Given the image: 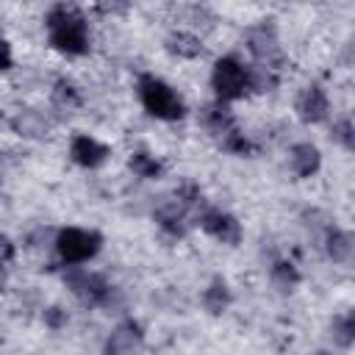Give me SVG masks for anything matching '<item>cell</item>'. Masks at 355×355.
<instances>
[{"label": "cell", "instance_id": "obj_17", "mask_svg": "<svg viewBox=\"0 0 355 355\" xmlns=\"http://www.w3.org/2000/svg\"><path fill=\"white\" fill-rule=\"evenodd\" d=\"M202 305H205V311L214 313V316H219V313L227 311V305H230V291H227V283H225L222 277H214V280H211V286H208L205 294H202Z\"/></svg>", "mask_w": 355, "mask_h": 355}, {"label": "cell", "instance_id": "obj_7", "mask_svg": "<svg viewBox=\"0 0 355 355\" xmlns=\"http://www.w3.org/2000/svg\"><path fill=\"white\" fill-rule=\"evenodd\" d=\"M141 349H144V333L141 324L133 319L116 324L105 341V355H141Z\"/></svg>", "mask_w": 355, "mask_h": 355}, {"label": "cell", "instance_id": "obj_9", "mask_svg": "<svg viewBox=\"0 0 355 355\" xmlns=\"http://www.w3.org/2000/svg\"><path fill=\"white\" fill-rule=\"evenodd\" d=\"M294 108H297V116H300L302 122L316 125V122H322V119L327 116L330 103H327V94L322 92V86H316V83H313V86H305V89L300 92V97H297Z\"/></svg>", "mask_w": 355, "mask_h": 355}, {"label": "cell", "instance_id": "obj_2", "mask_svg": "<svg viewBox=\"0 0 355 355\" xmlns=\"http://www.w3.org/2000/svg\"><path fill=\"white\" fill-rule=\"evenodd\" d=\"M139 97L141 105L147 108V114H153L155 119H166L175 122L183 116V100L175 94V89L169 83H164L155 75H141L139 78Z\"/></svg>", "mask_w": 355, "mask_h": 355}, {"label": "cell", "instance_id": "obj_21", "mask_svg": "<svg viewBox=\"0 0 355 355\" xmlns=\"http://www.w3.org/2000/svg\"><path fill=\"white\" fill-rule=\"evenodd\" d=\"M272 283H275L280 291H294V286L300 283V272L294 269V263L277 261V263L272 266Z\"/></svg>", "mask_w": 355, "mask_h": 355}, {"label": "cell", "instance_id": "obj_14", "mask_svg": "<svg viewBox=\"0 0 355 355\" xmlns=\"http://www.w3.org/2000/svg\"><path fill=\"white\" fill-rule=\"evenodd\" d=\"M155 222L169 236H183L186 233V205H180V202H164L155 211Z\"/></svg>", "mask_w": 355, "mask_h": 355}, {"label": "cell", "instance_id": "obj_24", "mask_svg": "<svg viewBox=\"0 0 355 355\" xmlns=\"http://www.w3.org/2000/svg\"><path fill=\"white\" fill-rule=\"evenodd\" d=\"M333 141H338L344 150H352L355 147V133H352V122L349 119H338L333 125Z\"/></svg>", "mask_w": 355, "mask_h": 355}, {"label": "cell", "instance_id": "obj_10", "mask_svg": "<svg viewBox=\"0 0 355 355\" xmlns=\"http://www.w3.org/2000/svg\"><path fill=\"white\" fill-rule=\"evenodd\" d=\"M200 122H202V128H205L211 136H216L219 141H222L227 133L236 130V116H233V111H230L225 103H211V105H205L202 114H200Z\"/></svg>", "mask_w": 355, "mask_h": 355}, {"label": "cell", "instance_id": "obj_13", "mask_svg": "<svg viewBox=\"0 0 355 355\" xmlns=\"http://www.w3.org/2000/svg\"><path fill=\"white\" fill-rule=\"evenodd\" d=\"M319 164H322V155L311 141H300V144L291 147V169H294V175L311 178L319 169Z\"/></svg>", "mask_w": 355, "mask_h": 355}, {"label": "cell", "instance_id": "obj_19", "mask_svg": "<svg viewBox=\"0 0 355 355\" xmlns=\"http://www.w3.org/2000/svg\"><path fill=\"white\" fill-rule=\"evenodd\" d=\"M128 164H130L133 175L147 178V180H155V178H161V172H164V164H161V161H155V158H153L150 153H144V150L133 153Z\"/></svg>", "mask_w": 355, "mask_h": 355}, {"label": "cell", "instance_id": "obj_29", "mask_svg": "<svg viewBox=\"0 0 355 355\" xmlns=\"http://www.w3.org/2000/svg\"><path fill=\"white\" fill-rule=\"evenodd\" d=\"M3 286H6V266L0 263V288H3Z\"/></svg>", "mask_w": 355, "mask_h": 355}, {"label": "cell", "instance_id": "obj_20", "mask_svg": "<svg viewBox=\"0 0 355 355\" xmlns=\"http://www.w3.org/2000/svg\"><path fill=\"white\" fill-rule=\"evenodd\" d=\"M53 103L58 108H64V111H72V108L80 105V94H78V89L67 78H58L55 86H53Z\"/></svg>", "mask_w": 355, "mask_h": 355}, {"label": "cell", "instance_id": "obj_12", "mask_svg": "<svg viewBox=\"0 0 355 355\" xmlns=\"http://www.w3.org/2000/svg\"><path fill=\"white\" fill-rule=\"evenodd\" d=\"M11 130L22 139H44L47 130H50V122L42 111L36 108H22L11 116Z\"/></svg>", "mask_w": 355, "mask_h": 355}, {"label": "cell", "instance_id": "obj_16", "mask_svg": "<svg viewBox=\"0 0 355 355\" xmlns=\"http://www.w3.org/2000/svg\"><path fill=\"white\" fill-rule=\"evenodd\" d=\"M324 244H327V255L336 261V263H349L352 261V236L347 233V230H338V227H333V230H327V239H324Z\"/></svg>", "mask_w": 355, "mask_h": 355}, {"label": "cell", "instance_id": "obj_15", "mask_svg": "<svg viewBox=\"0 0 355 355\" xmlns=\"http://www.w3.org/2000/svg\"><path fill=\"white\" fill-rule=\"evenodd\" d=\"M166 50L178 58H197V55H202V42H200V36H194L189 31H175L166 36Z\"/></svg>", "mask_w": 355, "mask_h": 355}, {"label": "cell", "instance_id": "obj_25", "mask_svg": "<svg viewBox=\"0 0 355 355\" xmlns=\"http://www.w3.org/2000/svg\"><path fill=\"white\" fill-rule=\"evenodd\" d=\"M44 322H47V327L58 330L61 324H67V313H64L61 308H47V311H44Z\"/></svg>", "mask_w": 355, "mask_h": 355}, {"label": "cell", "instance_id": "obj_28", "mask_svg": "<svg viewBox=\"0 0 355 355\" xmlns=\"http://www.w3.org/2000/svg\"><path fill=\"white\" fill-rule=\"evenodd\" d=\"M128 6L125 3H100L97 6V11H105V14H111V11H125Z\"/></svg>", "mask_w": 355, "mask_h": 355}, {"label": "cell", "instance_id": "obj_3", "mask_svg": "<svg viewBox=\"0 0 355 355\" xmlns=\"http://www.w3.org/2000/svg\"><path fill=\"white\" fill-rule=\"evenodd\" d=\"M100 244H103L100 233L80 230V227H64L55 236V250H58L61 261H67V263H83V261L94 258Z\"/></svg>", "mask_w": 355, "mask_h": 355}, {"label": "cell", "instance_id": "obj_6", "mask_svg": "<svg viewBox=\"0 0 355 355\" xmlns=\"http://www.w3.org/2000/svg\"><path fill=\"white\" fill-rule=\"evenodd\" d=\"M247 47H250V53L258 58V64H263V67H269V69H275V64L283 61V55H280V42H277V31H275L272 25H266V22L247 31Z\"/></svg>", "mask_w": 355, "mask_h": 355}, {"label": "cell", "instance_id": "obj_11", "mask_svg": "<svg viewBox=\"0 0 355 355\" xmlns=\"http://www.w3.org/2000/svg\"><path fill=\"white\" fill-rule=\"evenodd\" d=\"M69 155L78 166H86V169H97L105 158H108V147L100 144L97 139L92 136H75L72 139V147H69Z\"/></svg>", "mask_w": 355, "mask_h": 355}, {"label": "cell", "instance_id": "obj_4", "mask_svg": "<svg viewBox=\"0 0 355 355\" xmlns=\"http://www.w3.org/2000/svg\"><path fill=\"white\" fill-rule=\"evenodd\" d=\"M211 86L219 97V103H227V100H239L244 97V92L250 89L247 86V69L236 61V58H219L214 64V72H211Z\"/></svg>", "mask_w": 355, "mask_h": 355}, {"label": "cell", "instance_id": "obj_22", "mask_svg": "<svg viewBox=\"0 0 355 355\" xmlns=\"http://www.w3.org/2000/svg\"><path fill=\"white\" fill-rule=\"evenodd\" d=\"M352 338H355V316L352 313L336 316L333 319V341L338 347H352Z\"/></svg>", "mask_w": 355, "mask_h": 355}, {"label": "cell", "instance_id": "obj_23", "mask_svg": "<svg viewBox=\"0 0 355 355\" xmlns=\"http://www.w3.org/2000/svg\"><path fill=\"white\" fill-rule=\"evenodd\" d=\"M219 144H222V150H227V153H236V155H250V153H252V144L244 139V133H241L239 128H236L233 133H227V136H225Z\"/></svg>", "mask_w": 355, "mask_h": 355}, {"label": "cell", "instance_id": "obj_26", "mask_svg": "<svg viewBox=\"0 0 355 355\" xmlns=\"http://www.w3.org/2000/svg\"><path fill=\"white\" fill-rule=\"evenodd\" d=\"M11 258H14V241L6 233H0V263L6 266Z\"/></svg>", "mask_w": 355, "mask_h": 355}, {"label": "cell", "instance_id": "obj_27", "mask_svg": "<svg viewBox=\"0 0 355 355\" xmlns=\"http://www.w3.org/2000/svg\"><path fill=\"white\" fill-rule=\"evenodd\" d=\"M11 44L6 42V39H0V72L3 69H11Z\"/></svg>", "mask_w": 355, "mask_h": 355}, {"label": "cell", "instance_id": "obj_1", "mask_svg": "<svg viewBox=\"0 0 355 355\" xmlns=\"http://www.w3.org/2000/svg\"><path fill=\"white\" fill-rule=\"evenodd\" d=\"M47 36L50 44L67 55L89 53V31L86 19L75 6H53L47 14Z\"/></svg>", "mask_w": 355, "mask_h": 355}, {"label": "cell", "instance_id": "obj_18", "mask_svg": "<svg viewBox=\"0 0 355 355\" xmlns=\"http://www.w3.org/2000/svg\"><path fill=\"white\" fill-rule=\"evenodd\" d=\"M277 72L275 69H269V67H263V64H252L250 69H247V86L252 89V92H272L275 86H277Z\"/></svg>", "mask_w": 355, "mask_h": 355}, {"label": "cell", "instance_id": "obj_5", "mask_svg": "<svg viewBox=\"0 0 355 355\" xmlns=\"http://www.w3.org/2000/svg\"><path fill=\"white\" fill-rule=\"evenodd\" d=\"M64 283L69 286V291L83 302V305H105L111 297V286L105 283L103 275L89 272V269H78L69 266L64 272Z\"/></svg>", "mask_w": 355, "mask_h": 355}, {"label": "cell", "instance_id": "obj_8", "mask_svg": "<svg viewBox=\"0 0 355 355\" xmlns=\"http://www.w3.org/2000/svg\"><path fill=\"white\" fill-rule=\"evenodd\" d=\"M200 227H202L208 236L219 239L222 244H239V241H241V225H239V219L230 216V214H225V211H216V208L202 211Z\"/></svg>", "mask_w": 355, "mask_h": 355}]
</instances>
